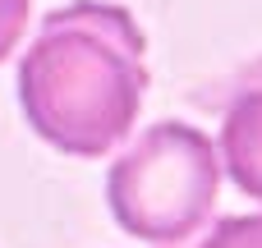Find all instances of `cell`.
Returning <instances> with one entry per match:
<instances>
[{"label": "cell", "instance_id": "1", "mask_svg": "<svg viewBox=\"0 0 262 248\" xmlns=\"http://www.w3.org/2000/svg\"><path fill=\"white\" fill-rule=\"evenodd\" d=\"M143 32L120 5L74 0L51 9L18 60L28 124L69 156L111 152L138 120L147 92Z\"/></svg>", "mask_w": 262, "mask_h": 248}, {"label": "cell", "instance_id": "2", "mask_svg": "<svg viewBox=\"0 0 262 248\" xmlns=\"http://www.w3.org/2000/svg\"><path fill=\"white\" fill-rule=\"evenodd\" d=\"M221 152L184 120H161L120 152L106 175V202L120 230L147 244H184L216 207Z\"/></svg>", "mask_w": 262, "mask_h": 248}, {"label": "cell", "instance_id": "3", "mask_svg": "<svg viewBox=\"0 0 262 248\" xmlns=\"http://www.w3.org/2000/svg\"><path fill=\"white\" fill-rule=\"evenodd\" d=\"M221 161L226 175L262 202V83L244 87L221 120Z\"/></svg>", "mask_w": 262, "mask_h": 248}, {"label": "cell", "instance_id": "4", "mask_svg": "<svg viewBox=\"0 0 262 248\" xmlns=\"http://www.w3.org/2000/svg\"><path fill=\"white\" fill-rule=\"evenodd\" d=\"M198 248H262V212L258 216H221Z\"/></svg>", "mask_w": 262, "mask_h": 248}, {"label": "cell", "instance_id": "5", "mask_svg": "<svg viewBox=\"0 0 262 248\" xmlns=\"http://www.w3.org/2000/svg\"><path fill=\"white\" fill-rule=\"evenodd\" d=\"M28 9H32V0H0V60L18 46L23 28H28Z\"/></svg>", "mask_w": 262, "mask_h": 248}]
</instances>
